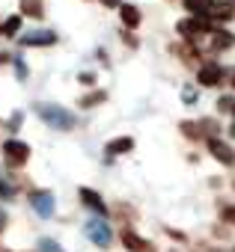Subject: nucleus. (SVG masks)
<instances>
[{
  "label": "nucleus",
  "mask_w": 235,
  "mask_h": 252,
  "mask_svg": "<svg viewBox=\"0 0 235 252\" xmlns=\"http://www.w3.org/2000/svg\"><path fill=\"white\" fill-rule=\"evenodd\" d=\"M86 234H89L92 243H98V246H107V243H110V228H107L104 222H89V225H86Z\"/></svg>",
  "instance_id": "obj_13"
},
{
  "label": "nucleus",
  "mask_w": 235,
  "mask_h": 252,
  "mask_svg": "<svg viewBox=\"0 0 235 252\" xmlns=\"http://www.w3.org/2000/svg\"><path fill=\"white\" fill-rule=\"evenodd\" d=\"M229 3H232V6H235V0H229Z\"/></svg>",
  "instance_id": "obj_26"
},
{
  "label": "nucleus",
  "mask_w": 235,
  "mask_h": 252,
  "mask_svg": "<svg viewBox=\"0 0 235 252\" xmlns=\"http://www.w3.org/2000/svg\"><path fill=\"white\" fill-rule=\"evenodd\" d=\"M134 149V140L131 137H113L107 146H104V152L110 155V158H116V155H128Z\"/></svg>",
  "instance_id": "obj_10"
},
{
  "label": "nucleus",
  "mask_w": 235,
  "mask_h": 252,
  "mask_svg": "<svg viewBox=\"0 0 235 252\" xmlns=\"http://www.w3.org/2000/svg\"><path fill=\"white\" fill-rule=\"evenodd\" d=\"M0 196H9V187H6L3 181H0Z\"/></svg>",
  "instance_id": "obj_24"
},
{
  "label": "nucleus",
  "mask_w": 235,
  "mask_h": 252,
  "mask_svg": "<svg viewBox=\"0 0 235 252\" xmlns=\"http://www.w3.org/2000/svg\"><path fill=\"white\" fill-rule=\"evenodd\" d=\"M21 12L30 15V18H42L45 15V9H42L39 0H21Z\"/></svg>",
  "instance_id": "obj_16"
},
{
  "label": "nucleus",
  "mask_w": 235,
  "mask_h": 252,
  "mask_svg": "<svg viewBox=\"0 0 235 252\" xmlns=\"http://www.w3.org/2000/svg\"><path fill=\"white\" fill-rule=\"evenodd\" d=\"M176 30H179V36H182L185 42L196 45L202 36H211L214 24H211L208 18H199V15H188V18H182V21L176 24Z\"/></svg>",
  "instance_id": "obj_1"
},
{
  "label": "nucleus",
  "mask_w": 235,
  "mask_h": 252,
  "mask_svg": "<svg viewBox=\"0 0 235 252\" xmlns=\"http://www.w3.org/2000/svg\"><path fill=\"white\" fill-rule=\"evenodd\" d=\"M223 77H226V71H223V65H220V63H202V65H199V71H196L199 86H220V83H223Z\"/></svg>",
  "instance_id": "obj_4"
},
{
  "label": "nucleus",
  "mask_w": 235,
  "mask_h": 252,
  "mask_svg": "<svg viewBox=\"0 0 235 252\" xmlns=\"http://www.w3.org/2000/svg\"><path fill=\"white\" fill-rule=\"evenodd\" d=\"M214 3H217V0H185V9H188V15L208 18V12H211Z\"/></svg>",
  "instance_id": "obj_14"
},
{
  "label": "nucleus",
  "mask_w": 235,
  "mask_h": 252,
  "mask_svg": "<svg viewBox=\"0 0 235 252\" xmlns=\"http://www.w3.org/2000/svg\"><path fill=\"white\" fill-rule=\"evenodd\" d=\"M0 30H3V21H0Z\"/></svg>",
  "instance_id": "obj_25"
},
{
  "label": "nucleus",
  "mask_w": 235,
  "mask_h": 252,
  "mask_svg": "<svg viewBox=\"0 0 235 252\" xmlns=\"http://www.w3.org/2000/svg\"><path fill=\"white\" fill-rule=\"evenodd\" d=\"M232 83H235V80H232Z\"/></svg>",
  "instance_id": "obj_28"
},
{
  "label": "nucleus",
  "mask_w": 235,
  "mask_h": 252,
  "mask_svg": "<svg viewBox=\"0 0 235 252\" xmlns=\"http://www.w3.org/2000/svg\"><path fill=\"white\" fill-rule=\"evenodd\" d=\"M33 205H36V211L42 214V217H48L51 211H54V205H51V196L48 193H33V199H30Z\"/></svg>",
  "instance_id": "obj_15"
},
{
  "label": "nucleus",
  "mask_w": 235,
  "mask_h": 252,
  "mask_svg": "<svg viewBox=\"0 0 235 252\" xmlns=\"http://www.w3.org/2000/svg\"><path fill=\"white\" fill-rule=\"evenodd\" d=\"M122 246H125L128 252H155V246H152L146 237H140L134 228H122Z\"/></svg>",
  "instance_id": "obj_6"
},
{
  "label": "nucleus",
  "mask_w": 235,
  "mask_h": 252,
  "mask_svg": "<svg viewBox=\"0 0 235 252\" xmlns=\"http://www.w3.org/2000/svg\"><path fill=\"white\" fill-rule=\"evenodd\" d=\"M232 15H235V6H232V3H214V6H211V12H208V21L217 27V24L232 21Z\"/></svg>",
  "instance_id": "obj_9"
},
{
  "label": "nucleus",
  "mask_w": 235,
  "mask_h": 252,
  "mask_svg": "<svg viewBox=\"0 0 235 252\" xmlns=\"http://www.w3.org/2000/svg\"><path fill=\"white\" fill-rule=\"evenodd\" d=\"M0 252H6V249H3V246H0Z\"/></svg>",
  "instance_id": "obj_27"
},
{
  "label": "nucleus",
  "mask_w": 235,
  "mask_h": 252,
  "mask_svg": "<svg viewBox=\"0 0 235 252\" xmlns=\"http://www.w3.org/2000/svg\"><path fill=\"white\" fill-rule=\"evenodd\" d=\"M54 42H57V33H51V30H39V33H30V36H21L24 48H45V45H54Z\"/></svg>",
  "instance_id": "obj_8"
},
{
  "label": "nucleus",
  "mask_w": 235,
  "mask_h": 252,
  "mask_svg": "<svg viewBox=\"0 0 235 252\" xmlns=\"http://www.w3.org/2000/svg\"><path fill=\"white\" fill-rule=\"evenodd\" d=\"M208 152H211V158L214 160H220L223 166H229V163H235V152H232V146L229 143H223L220 137H208Z\"/></svg>",
  "instance_id": "obj_5"
},
{
  "label": "nucleus",
  "mask_w": 235,
  "mask_h": 252,
  "mask_svg": "<svg viewBox=\"0 0 235 252\" xmlns=\"http://www.w3.org/2000/svg\"><path fill=\"white\" fill-rule=\"evenodd\" d=\"M119 18H122V24H125L128 30H137L143 15H140V9H137V6H131V3H122V6H119Z\"/></svg>",
  "instance_id": "obj_11"
},
{
  "label": "nucleus",
  "mask_w": 235,
  "mask_h": 252,
  "mask_svg": "<svg viewBox=\"0 0 235 252\" xmlns=\"http://www.w3.org/2000/svg\"><path fill=\"white\" fill-rule=\"evenodd\" d=\"M78 193H80V199H83V205H86V208H92L95 214H107V208H104V199H101L95 190H89V187H80Z\"/></svg>",
  "instance_id": "obj_12"
},
{
  "label": "nucleus",
  "mask_w": 235,
  "mask_h": 252,
  "mask_svg": "<svg viewBox=\"0 0 235 252\" xmlns=\"http://www.w3.org/2000/svg\"><path fill=\"white\" fill-rule=\"evenodd\" d=\"M223 220H229V222H235V208H226V211H223Z\"/></svg>",
  "instance_id": "obj_21"
},
{
  "label": "nucleus",
  "mask_w": 235,
  "mask_h": 252,
  "mask_svg": "<svg viewBox=\"0 0 235 252\" xmlns=\"http://www.w3.org/2000/svg\"><path fill=\"white\" fill-rule=\"evenodd\" d=\"M3 228H6V214L0 211V234H3Z\"/></svg>",
  "instance_id": "obj_23"
},
{
  "label": "nucleus",
  "mask_w": 235,
  "mask_h": 252,
  "mask_svg": "<svg viewBox=\"0 0 235 252\" xmlns=\"http://www.w3.org/2000/svg\"><path fill=\"white\" fill-rule=\"evenodd\" d=\"M3 160H6V166L21 169V166L30 160V146L21 143V140H6V143H3Z\"/></svg>",
  "instance_id": "obj_2"
},
{
  "label": "nucleus",
  "mask_w": 235,
  "mask_h": 252,
  "mask_svg": "<svg viewBox=\"0 0 235 252\" xmlns=\"http://www.w3.org/2000/svg\"><path fill=\"white\" fill-rule=\"evenodd\" d=\"M182 134H185V137H191V140H199V137H202V131L196 128L194 122H182Z\"/></svg>",
  "instance_id": "obj_19"
},
{
  "label": "nucleus",
  "mask_w": 235,
  "mask_h": 252,
  "mask_svg": "<svg viewBox=\"0 0 235 252\" xmlns=\"http://www.w3.org/2000/svg\"><path fill=\"white\" fill-rule=\"evenodd\" d=\"M18 30H21V15H12V18L3 21V30H0V36H15Z\"/></svg>",
  "instance_id": "obj_17"
},
{
  "label": "nucleus",
  "mask_w": 235,
  "mask_h": 252,
  "mask_svg": "<svg viewBox=\"0 0 235 252\" xmlns=\"http://www.w3.org/2000/svg\"><path fill=\"white\" fill-rule=\"evenodd\" d=\"M104 98H107V95H104V92H101V89H98V92H89V95H83V98H80V101H78V104H80V107H86V110H89V107H95V104H101V101H104Z\"/></svg>",
  "instance_id": "obj_18"
},
{
  "label": "nucleus",
  "mask_w": 235,
  "mask_h": 252,
  "mask_svg": "<svg viewBox=\"0 0 235 252\" xmlns=\"http://www.w3.org/2000/svg\"><path fill=\"white\" fill-rule=\"evenodd\" d=\"M36 113H39V116H42L48 125L60 128V131H69L72 125H75L72 113H66V110H60V107H48V104H39V107H36Z\"/></svg>",
  "instance_id": "obj_3"
},
{
  "label": "nucleus",
  "mask_w": 235,
  "mask_h": 252,
  "mask_svg": "<svg viewBox=\"0 0 235 252\" xmlns=\"http://www.w3.org/2000/svg\"><path fill=\"white\" fill-rule=\"evenodd\" d=\"M80 83H83V86H92V83H95V74H80Z\"/></svg>",
  "instance_id": "obj_20"
},
{
  "label": "nucleus",
  "mask_w": 235,
  "mask_h": 252,
  "mask_svg": "<svg viewBox=\"0 0 235 252\" xmlns=\"http://www.w3.org/2000/svg\"><path fill=\"white\" fill-rule=\"evenodd\" d=\"M101 3H104V6H113V9H119V6H122L119 0H101Z\"/></svg>",
  "instance_id": "obj_22"
},
{
  "label": "nucleus",
  "mask_w": 235,
  "mask_h": 252,
  "mask_svg": "<svg viewBox=\"0 0 235 252\" xmlns=\"http://www.w3.org/2000/svg\"><path fill=\"white\" fill-rule=\"evenodd\" d=\"M208 39H211V45H208V48H211L214 54H217V51H229V48L235 45V36H232L229 30H223V27H214Z\"/></svg>",
  "instance_id": "obj_7"
}]
</instances>
